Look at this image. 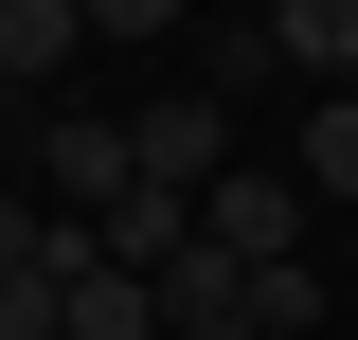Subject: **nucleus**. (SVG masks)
<instances>
[{
	"instance_id": "f257e3e1",
	"label": "nucleus",
	"mask_w": 358,
	"mask_h": 340,
	"mask_svg": "<svg viewBox=\"0 0 358 340\" xmlns=\"http://www.w3.org/2000/svg\"><path fill=\"white\" fill-rule=\"evenodd\" d=\"M305 179H287V162H233L215 179V197H197V251H233V269H305Z\"/></svg>"
},
{
	"instance_id": "f03ea898",
	"label": "nucleus",
	"mask_w": 358,
	"mask_h": 340,
	"mask_svg": "<svg viewBox=\"0 0 358 340\" xmlns=\"http://www.w3.org/2000/svg\"><path fill=\"white\" fill-rule=\"evenodd\" d=\"M126 179H143L126 108H36V197H54V215H108Z\"/></svg>"
},
{
	"instance_id": "7ed1b4c3",
	"label": "nucleus",
	"mask_w": 358,
	"mask_h": 340,
	"mask_svg": "<svg viewBox=\"0 0 358 340\" xmlns=\"http://www.w3.org/2000/svg\"><path fill=\"white\" fill-rule=\"evenodd\" d=\"M126 143H143V179H179V197H215L251 143H233V108L215 90H162V108H126Z\"/></svg>"
},
{
	"instance_id": "20e7f679",
	"label": "nucleus",
	"mask_w": 358,
	"mask_h": 340,
	"mask_svg": "<svg viewBox=\"0 0 358 340\" xmlns=\"http://www.w3.org/2000/svg\"><path fill=\"white\" fill-rule=\"evenodd\" d=\"M72 54H90V0H0V90H18V108H54Z\"/></svg>"
},
{
	"instance_id": "39448f33",
	"label": "nucleus",
	"mask_w": 358,
	"mask_h": 340,
	"mask_svg": "<svg viewBox=\"0 0 358 340\" xmlns=\"http://www.w3.org/2000/svg\"><path fill=\"white\" fill-rule=\"evenodd\" d=\"M90 233H108V269H143V287H162V269L197 251V197H179V179H126V197L90 215Z\"/></svg>"
},
{
	"instance_id": "423d86ee",
	"label": "nucleus",
	"mask_w": 358,
	"mask_h": 340,
	"mask_svg": "<svg viewBox=\"0 0 358 340\" xmlns=\"http://www.w3.org/2000/svg\"><path fill=\"white\" fill-rule=\"evenodd\" d=\"M268 54L305 90H358V0H268Z\"/></svg>"
},
{
	"instance_id": "0eeeda50",
	"label": "nucleus",
	"mask_w": 358,
	"mask_h": 340,
	"mask_svg": "<svg viewBox=\"0 0 358 340\" xmlns=\"http://www.w3.org/2000/svg\"><path fill=\"white\" fill-rule=\"evenodd\" d=\"M72 340H162V287H143V269H108V233L72 251Z\"/></svg>"
},
{
	"instance_id": "6e6552de",
	"label": "nucleus",
	"mask_w": 358,
	"mask_h": 340,
	"mask_svg": "<svg viewBox=\"0 0 358 340\" xmlns=\"http://www.w3.org/2000/svg\"><path fill=\"white\" fill-rule=\"evenodd\" d=\"M305 197H358V90H305V143H287Z\"/></svg>"
},
{
	"instance_id": "1a4fd4ad",
	"label": "nucleus",
	"mask_w": 358,
	"mask_h": 340,
	"mask_svg": "<svg viewBox=\"0 0 358 340\" xmlns=\"http://www.w3.org/2000/svg\"><path fill=\"white\" fill-rule=\"evenodd\" d=\"M251 72H287V54H268V18H197V90H251Z\"/></svg>"
},
{
	"instance_id": "9d476101",
	"label": "nucleus",
	"mask_w": 358,
	"mask_h": 340,
	"mask_svg": "<svg viewBox=\"0 0 358 340\" xmlns=\"http://www.w3.org/2000/svg\"><path fill=\"white\" fill-rule=\"evenodd\" d=\"M197 0H90V36H179Z\"/></svg>"
},
{
	"instance_id": "9b49d317",
	"label": "nucleus",
	"mask_w": 358,
	"mask_h": 340,
	"mask_svg": "<svg viewBox=\"0 0 358 340\" xmlns=\"http://www.w3.org/2000/svg\"><path fill=\"white\" fill-rule=\"evenodd\" d=\"M197 18H268V0H197Z\"/></svg>"
},
{
	"instance_id": "f8f14e48",
	"label": "nucleus",
	"mask_w": 358,
	"mask_h": 340,
	"mask_svg": "<svg viewBox=\"0 0 358 340\" xmlns=\"http://www.w3.org/2000/svg\"><path fill=\"white\" fill-rule=\"evenodd\" d=\"M0 143H18V90H0Z\"/></svg>"
}]
</instances>
